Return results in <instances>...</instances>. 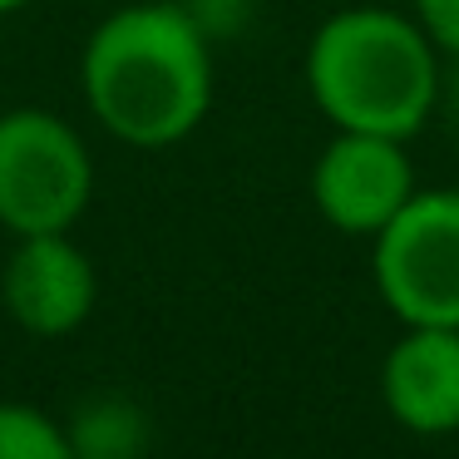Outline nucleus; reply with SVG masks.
Returning <instances> with one entry per match:
<instances>
[{
	"instance_id": "423d86ee",
	"label": "nucleus",
	"mask_w": 459,
	"mask_h": 459,
	"mask_svg": "<svg viewBox=\"0 0 459 459\" xmlns=\"http://www.w3.org/2000/svg\"><path fill=\"white\" fill-rule=\"evenodd\" d=\"M0 297L21 331L60 341L90 321L100 277L94 262L70 242V232H35V238H15V252L0 272Z\"/></svg>"
},
{
	"instance_id": "ddd939ff",
	"label": "nucleus",
	"mask_w": 459,
	"mask_h": 459,
	"mask_svg": "<svg viewBox=\"0 0 459 459\" xmlns=\"http://www.w3.org/2000/svg\"><path fill=\"white\" fill-rule=\"evenodd\" d=\"M163 5H193V0H163Z\"/></svg>"
},
{
	"instance_id": "20e7f679",
	"label": "nucleus",
	"mask_w": 459,
	"mask_h": 459,
	"mask_svg": "<svg viewBox=\"0 0 459 459\" xmlns=\"http://www.w3.org/2000/svg\"><path fill=\"white\" fill-rule=\"evenodd\" d=\"M370 272L400 326H459V193L415 188L376 232Z\"/></svg>"
},
{
	"instance_id": "9d476101",
	"label": "nucleus",
	"mask_w": 459,
	"mask_h": 459,
	"mask_svg": "<svg viewBox=\"0 0 459 459\" xmlns=\"http://www.w3.org/2000/svg\"><path fill=\"white\" fill-rule=\"evenodd\" d=\"M410 11L429 30V40L439 45V55L459 65V0H410Z\"/></svg>"
},
{
	"instance_id": "f257e3e1",
	"label": "nucleus",
	"mask_w": 459,
	"mask_h": 459,
	"mask_svg": "<svg viewBox=\"0 0 459 459\" xmlns=\"http://www.w3.org/2000/svg\"><path fill=\"white\" fill-rule=\"evenodd\" d=\"M94 124L129 149H173L212 109V45L188 5L134 0L104 15L80 55Z\"/></svg>"
},
{
	"instance_id": "f8f14e48",
	"label": "nucleus",
	"mask_w": 459,
	"mask_h": 459,
	"mask_svg": "<svg viewBox=\"0 0 459 459\" xmlns=\"http://www.w3.org/2000/svg\"><path fill=\"white\" fill-rule=\"evenodd\" d=\"M74 459H143V455H74Z\"/></svg>"
},
{
	"instance_id": "1a4fd4ad",
	"label": "nucleus",
	"mask_w": 459,
	"mask_h": 459,
	"mask_svg": "<svg viewBox=\"0 0 459 459\" xmlns=\"http://www.w3.org/2000/svg\"><path fill=\"white\" fill-rule=\"evenodd\" d=\"M0 459H74L70 429L35 405L0 400Z\"/></svg>"
},
{
	"instance_id": "f03ea898",
	"label": "nucleus",
	"mask_w": 459,
	"mask_h": 459,
	"mask_svg": "<svg viewBox=\"0 0 459 459\" xmlns=\"http://www.w3.org/2000/svg\"><path fill=\"white\" fill-rule=\"evenodd\" d=\"M307 94L331 129L415 139L439 104V45L415 11L346 5L307 40Z\"/></svg>"
},
{
	"instance_id": "39448f33",
	"label": "nucleus",
	"mask_w": 459,
	"mask_h": 459,
	"mask_svg": "<svg viewBox=\"0 0 459 459\" xmlns=\"http://www.w3.org/2000/svg\"><path fill=\"white\" fill-rule=\"evenodd\" d=\"M405 139L336 129L311 163V203L321 222L346 238H376L410 198H415Z\"/></svg>"
},
{
	"instance_id": "0eeeda50",
	"label": "nucleus",
	"mask_w": 459,
	"mask_h": 459,
	"mask_svg": "<svg viewBox=\"0 0 459 459\" xmlns=\"http://www.w3.org/2000/svg\"><path fill=\"white\" fill-rule=\"evenodd\" d=\"M380 400L410 435L459 429V326H405L380 360Z\"/></svg>"
},
{
	"instance_id": "9b49d317",
	"label": "nucleus",
	"mask_w": 459,
	"mask_h": 459,
	"mask_svg": "<svg viewBox=\"0 0 459 459\" xmlns=\"http://www.w3.org/2000/svg\"><path fill=\"white\" fill-rule=\"evenodd\" d=\"M30 0H0V15H15V11H25Z\"/></svg>"
},
{
	"instance_id": "7ed1b4c3",
	"label": "nucleus",
	"mask_w": 459,
	"mask_h": 459,
	"mask_svg": "<svg viewBox=\"0 0 459 459\" xmlns=\"http://www.w3.org/2000/svg\"><path fill=\"white\" fill-rule=\"evenodd\" d=\"M94 198V159L50 109L0 114V228L11 238L70 232Z\"/></svg>"
},
{
	"instance_id": "6e6552de",
	"label": "nucleus",
	"mask_w": 459,
	"mask_h": 459,
	"mask_svg": "<svg viewBox=\"0 0 459 459\" xmlns=\"http://www.w3.org/2000/svg\"><path fill=\"white\" fill-rule=\"evenodd\" d=\"M65 429H70L74 455H143V420L119 395L80 405L74 425H65Z\"/></svg>"
}]
</instances>
